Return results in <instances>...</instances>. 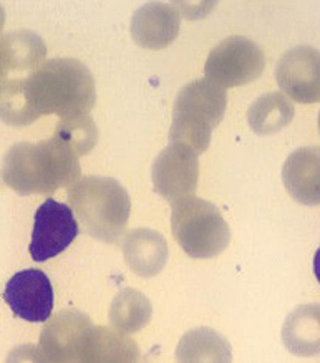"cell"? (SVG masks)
<instances>
[{"mask_svg": "<svg viewBox=\"0 0 320 363\" xmlns=\"http://www.w3.org/2000/svg\"><path fill=\"white\" fill-rule=\"evenodd\" d=\"M95 100V80L90 70L72 58L48 62L27 86V103L33 111L57 113L68 123L90 118Z\"/></svg>", "mask_w": 320, "mask_h": 363, "instance_id": "1", "label": "cell"}, {"mask_svg": "<svg viewBox=\"0 0 320 363\" xmlns=\"http://www.w3.org/2000/svg\"><path fill=\"white\" fill-rule=\"evenodd\" d=\"M77 146L67 138L18 145L6 158L4 178L18 193H50L80 173Z\"/></svg>", "mask_w": 320, "mask_h": 363, "instance_id": "2", "label": "cell"}, {"mask_svg": "<svg viewBox=\"0 0 320 363\" xmlns=\"http://www.w3.org/2000/svg\"><path fill=\"white\" fill-rule=\"evenodd\" d=\"M224 88L208 78L191 82L178 93L173 110L170 145L189 146L196 155L208 150L211 133L221 123L226 111Z\"/></svg>", "mask_w": 320, "mask_h": 363, "instance_id": "3", "label": "cell"}, {"mask_svg": "<svg viewBox=\"0 0 320 363\" xmlns=\"http://www.w3.org/2000/svg\"><path fill=\"white\" fill-rule=\"evenodd\" d=\"M173 234L191 256L211 257L228 244L229 228L213 204L189 198L173 208Z\"/></svg>", "mask_w": 320, "mask_h": 363, "instance_id": "4", "label": "cell"}, {"mask_svg": "<svg viewBox=\"0 0 320 363\" xmlns=\"http://www.w3.org/2000/svg\"><path fill=\"white\" fill-rule=\"evenodd\" d=\"M72 199L93 234L111 239L126 223L130 201L125 189L110 178L88 176L72 191Z\"/></svg>", "mask_w": 320, "mask_h": 363, "instance_id": "5", "label": "cell"}, {"mask_svg": "<svg viewBox=\"0 0 320 363\" xmlns=\"http://www.w3.org/2000/svg\"><path fill=\"white\" fill-rule=\"evenodd\" d=\"M264 53L245 37H229L209 53L206 78L221 88H234L253 82L263 73Z\"/></svg>", "mask_w": 320, "mask_h": 363, "instance_id": "6", "label": "cell"}, {"mask_svg": "<svg viewBox=\"0 0 320 363\" xmlns=\"http://www.w3.org/2000/svg\"><path fill=\"white\" fill-rule=\"evenodd\" d=\"M78 223L70 206L47 199L35 213L31 256L35 262H45L57 257L77 239Z\"/></svg>", "mask_w": 320, "mask_h": 363, "instance_id": "7", "label": "cell"}, {"mask_svg": "<svg viewBox=\"0 0 320 363\" xmlns=\"http://www.w3.org/2000/svg\"><path fill=\"white\" fill-rule=\"evenodd\" d=\"M4 301L22 320L32 323L47 322L53 311V289L45 272L26 269L7 282Z\"/></svg>", "mask_w": 320, "mask_h": 363, "instance_id": "8", "label": "cell"}, {"mask_svg": "<svg viewBox=\"0 0 320 363\" xmlns=\"http://www.w3.org/2000/svg\"><path fill=\"white\" fill-rule=\"evenodd\" d=\"M275 78L294 101H320V52L307 45L290 48L277 62Z\"/></svg>", "mask_w": 320, "mask_h": 363, "instance_id": "9", "label": "cell"}, {"mask_svg": "<svg viewBox=\"0 0 320 363\" xmlns=\"http://www.w3.org/2000/svg\"><path fill=\"white\" fill-rule=\"evenodd\" d=\"M156 188L166 198L193 191L198 179V155L189 146L173 143L158 155L153 166Z\"/></svg>", "mask_w": 320, "mask_h": 363, "instance_id": "10", "label": "cell"}, {"mask_svg": "<svg viewBox=\"0 0 320 363\" xmlns=\"http://www.w3.org/2000/svg\"><path fill=\"white\" fill-rule=\"evenodd\" d=\"M284 183L289 193L304 204H320V148L295 150L285 161Z\"/></svg>", "mask_w": 320, "mask_h": 363, "instance_id": "11", "label": "cell"}, {"mask_svg": "<svg viewBox=\"0 0 320 363\" xmlns=\"http://www.w3.org/2000/svg\"><path fill=\"white\" fill-rule=\"evenodd\" d=\"M290 118H292V108L279 93L260 96V100L254 103L249 111L250 126L258 133H269L282 128Z\"/></svg>", "mask_w": 320, "mask_h": 363, "instance_id": "12", "label": "cell"}, {"mask_svg": "<svg viewBox=\"0 0 320 363\" xmlns=\"http://www.w3.org/2000/svg\"><path fill=\"white\" fill-rule=\"evenodd\" d=\"M305 335H310L312 348H320V306L299 307L287 318L284 337L292 352H299V348H302Z\"/></svg>", "mask_w": 320, "mask_h": 363, "instance_id": "13", "label": "cell"}, {"mask_svg": "<svg viewBox=\"0 0 320 363\" xmlns=\"http://www.w3.org/2000/svg\"><path fill=\"white\" fill-rule=\"evenodd\" d=\"M314 272L320 284V247L317 249V252H315V257H314Z\"/></svg>", "mask_w": 320, "mask_h": 363, "instance_id": "14", "label": "cell"}, {"mask_svg": "<svg viewBox=\"0 0 320 363\" xmlns=\"http://www.w3.org/2000/svg\"><path fill=\"white\" fill-rule=\"evenodd\" d=\"M319 131H320V113H319Z\"/></svg>", "mask_w": 320, "mask_h": 363, "instance_id": "15", "label": "cell"}]
</instances>
